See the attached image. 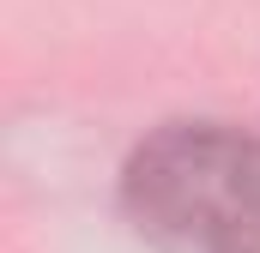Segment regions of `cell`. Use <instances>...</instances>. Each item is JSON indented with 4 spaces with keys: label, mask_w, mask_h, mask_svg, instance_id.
I'll use <instances>...</instances> for the list:
<instances>
[{
    "label": "cell",
    "mask_w": 260,
    "mask_h": 253,
    "mask_svg": "<svg viewBox=\"0 0 260 253\" xmlns=\"http://www.w3.org/2000/svg\"><path fill=\"white\" fill-rule=\"evenodd\" d=\"M121 205L157 253H260V133L157 126L121 169Z\"/></svg>",
    "instance_id": "cell-1"
}]
</instances>
